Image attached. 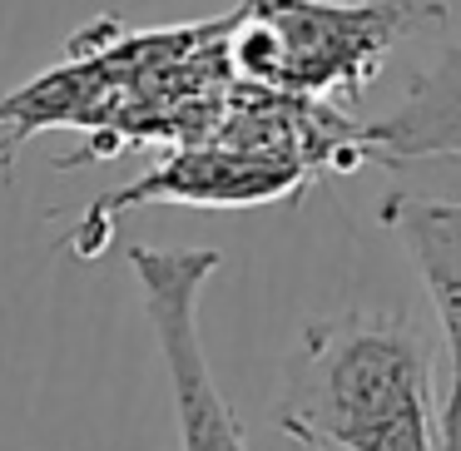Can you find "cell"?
<instances>
[{"label": "cell", "instance_id": "6da1fadb", "mask_svg": "<svg viewBox=\"0 0 461 451\" xmlns=\"http://www.w3.org/2000/svg\"><path fill=\"white\" fill-rule=\"evenodd\" d=\"M273 421L308 451H441L421 328L377 308L308 322L283 367Z\"/></svg>", "mask_w": 461, "mask_h": 451}, {"label": "cell", "instance_id": "7a4b0ae2", "mask_svg": "<svg viewBox=\"0 0 461 451\" xmlns=\"http://www.w3.org/2000/svg\"><path fill=\"white\" fill-rule=\"evenodd\" d=\"M441 25V0H239L223 50L243 85L328 100L362 95L402 41Z\"/></svg>", "mask_w": 461, "mask_h": 451}, {"label": "cell", "instance_id": "3957f363", "mask_svg": "<svg viewBox=\"0 0 461 451\" xmlns=\"http://www.w3.org/2000/svg\"><path fill=\"white\" fill-rule=\"evenodd\" d=\"M219 248H149V243L130 248V273L140 283L144 318L159 342L164 372H169L179 451H249L243 427L213 382L199 338V298L219 273Z\"/></svg>", "mask_w": 461, "mask_h": 451}, {"label": "cell", "instance_id": "277c9868", "mask_svg": "<svg viewBox=\"0 0 461 451\" xmlns=\"http://www.w3.org/2000/svg\"><path fill=\"white\" fill-rule=\"evenodd\" d=\"M308 174L298 164L268 159V154L229 149L219 140L199 144H174V154L164 164H154L149 174H140L134 184L95 199L90 209L75 219V229L65 233V253H75L80 263L100 258L104 243L114 233V219L134 203H194V209H249V203H273L283 194H298Z\"/></svg>", "mask_w": 461, "mask_h": 451}, {"label": "cell", "instance_id": "5b68a950", "mask_svg": "<svg viewBox=\"0 0 461 451\" xmlns=\"http://www.w3.org/2000/svg\"><path fill=\"white\" fill-rule=\"evenodd\" d=\"M377 219L407 243L447 342V387L437 401L441 451H461V203L417 189H392Z\"/></svg>", "mask_w": 461, "mask_h": 451}, {"label": "cell", "instance_id": "8992f818", "mask_svg": "<svg viewBox=\"0 0 461 451\" xmlns=\"http://www.w3.org/2000/svg\"><path fill=\"white\" fill-rule=\"evenodd\" d=\"M461 154V41L417 70L387 114L362 124V159L387 169Z\"/></svg>", "mask_w": 461, "mask_h": 451}, {"label": "cell", "instance_id": "52a82bcc", "mask_svg": "<svg viewBox=\"0 0 461 451\" xmlns=\"http://www.w3.org/2000/svg\"><path fill=\"white\" fill-rule=\"evenodd\" d=\"M397 174H402L397 189H417V194H437V199L461 203V154H441V159L397 164Z\"/></svg>", "mask_w": 461, "mask_h": 451}]
</instances>
